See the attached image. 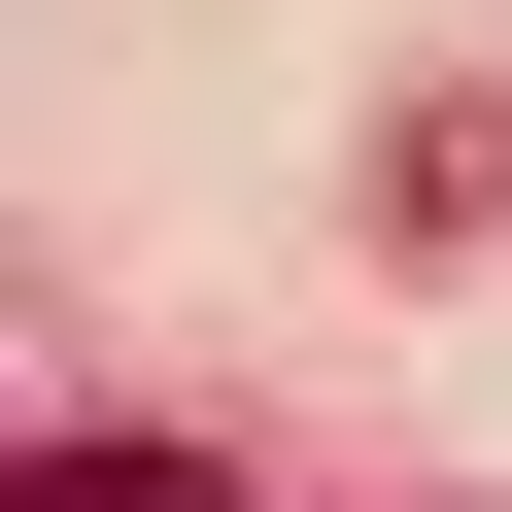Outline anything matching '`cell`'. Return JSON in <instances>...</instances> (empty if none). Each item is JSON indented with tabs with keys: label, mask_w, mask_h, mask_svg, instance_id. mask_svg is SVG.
Returning <instances> with one entry per match:
<instances>
[{
	"label": "cell",
	"mask_w": 512,
	"mask_h": 512,
	"mask_svg": "<svg viewBox=\"0 0 512 512\" xmlns=\"http://www.w3.org/2000/svg\"><path fill=\"white\" fill-rule=\"evenodd\" d=\"M0 512H239V478H205V444H35Z\"/></svg>",
	"instance_id": "obj_1"
}]
</instances>
